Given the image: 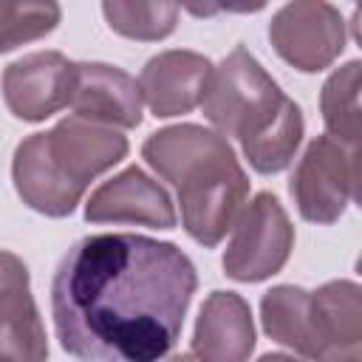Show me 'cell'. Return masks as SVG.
<instances>
[{"label": "cell", "mask_w": 362, "mask_h": 362, "mask_svg": "<svg viewBox=\"0 0 362 362\" xmlns=\"http://www.w3.org/2000/svg\"><path fill=\"white\" fill-rule=\"evenodd\" d=\"M195 286V266L175 243L133 232L88 235L54 272L57 339L79 359H161L181 334Z\"/></svg>", "instance_id": "6da1fadb"}, {"label": "cell", "mask_w": 362, "mask_h": 362, "mask_svg": "<svg viewBox=\"0 0 362 362\" xmlns=\"http://www.w3.org/2000/svg\"><path fill=\"white\" fill-rule=\"evenodd\" d=\"M141 156L175 187L187 235L206 249L218 246L249 195V178L226 136L201 124H173L153 133Z\"/></svg>", "instance_id": "7a4b0ae2"}, {"label": "cell", "mask_w": 362, "mask_h": 362, "mask_svg": "<svg viewBox=\"0 0 362 362\" xmlns=\"http://www.w3.org/2000/svg\"><path fill=\"white\" fill-rule=\"evenodd\" d=\"M201 107L221 136L240 141L257 173L269 175L291 164L303 139V113L243 45L212 68Z\"/></svg>", "instance_id": "3957f363"}, {"label": "cell", "mask_w": 362, "mask_h": 362, "mask_svg": "<svg viewBox=\"0 0 362 362\" xmlns=\"http://www.w3.org/2000/svg\"><path fill=\"white\" fill-rule=\"evenodd\" d=\"M127 156V139L107 124L68 116L45 133L23 139L14 150V189L31 209L65 218L88 184Z\"/></svg>", "instance_id": "277c9868"}, {"label": "cell", "mask_w": 362, "mask_h": 362, "mask_svg": "<svg viewBox=\"0 0 362 362\" xmlns=\"http://www.w3.org/2000/svg\"><path fill=\"white\" fill-rule=\"evenodd\" d=\"M266 334L311 359H356L362 342L359 286L334 280L317 291L274 286L260 300Z\"/></svg>", "instance_id": "5b68a950"}, {"label": "cell", "mask_w": 362, "mask_h": 362, "mask_svg": "<svg viewBox=\"0 0 362 362\" xmlns=\"http://www.w3.org/2000/svg\"><path fill=\"white\" fill-rule=\"evenodd\" d=\"M359 153L354 144H345L339 139L317 136L294 175H291V198L297 204V212L311 223H334L342 218L345 206L356 198V178H359Z\"/></svg>", "instance_id": "8992f818"}, {"label": "cell", "mask_w": 362, "mask_h": 362, "mask_svg": "<svg viewBox=\"0 0 362 362\" xmlns=\"http://www.w3.org/2000/svg\"><path fill=\"white\" fill-rule=\"evenodd\" d=\"M229 229L232 240L223 252L226 277L257 283L286 266L294 246V226L272 192H257Z\"/></svg>", "instance_id": "52a82bcc"}, {"label": "cell", "mask_w": 362, "mask_h": 362, "mask_svg": "<svg viewBox=\"0 0 362 362\" xmlns=\"http://www.w3.org/2000/svg\"><path fill=\"white\" fill-rule=\"evenodd\" d=\"M274 51L297 71L328 68L345 48V20L328 0H291L269 23Z\"/></svg>", "instance_id": "ba28073f"}, {"label": "cell", "mask_w": 362, "mask_h": 362, "mask_svg": "<svg viewBox=\"0 0 362 362\" xmlns=\"http://www.w3.org/2000/svg\"><path fill=\"white\" fill-rule=\"evenodd\" d=\"M74 62L59 51H37L3 71V99L23 122H42L68 107Z\"/></svg>", "instance_id": "9c48e42d"}, {"label": "cell", "mask_w": 362, "mask_h": 362, "mask_svg": "<svg viewBox=\"0 0 362 362\" xmlns=\"http://www.w3.org/2000/svg\"><path fill=\"white\" fill-rule=\"evenodd\" d=\"M74 116L130 130L141 122V88L122 68L105 62H74Z\"/></svg>", "instance_id": "30bf717a"}, {"label": "cell", "mask_w": 362, "mask_h": 362, "mask_svg": "<svg viewBox=\"0 0 362 362\" xmlns=\"http://www.w3.org/2000/svg\"><path fill=\"white\" fill-rule=\"evenodd\" d=\"M85 218L90 223H144L153 229L175 226L170 195L139 167H127L105 181L88 198Z\"/></svg>", "instance_id": "8fae6325"}, {"label": "cell", "mask_w": 362, "mask_h": 362, "mask_svg": "<svg viewBox=\"0 0 362 362\" xmlns=\"http://www.w3.org/2000/svg\"><path fill=\"white\" fill-rule=\"evenodd\" d=\"M209 74L212 62L206 57L195 51H164L153 57L139 76L141 99L156 119L189 113L201 105Z\"/></svg>", "instance_id": "7c38bea8"}, {"label": "cell", "mask_w": 362, "mask_h": 362, "mask_svg": "<svg viewBox=\"0 0 362 362\" xmlns=\"http://www.w3.org/2000/svg\"><path fill=\"white\" fill-rule=\"evenodd\" d=\"M45 356L48 342L28 291V269L17 255L0 252V359Z\"/></svg>", "instance_id": "4fadbf2b"}, {"label": "cell", "mask_w": 362, "mask_h": 362, "mask_svg": "<svg viewBox=\"0 0 362 362\" xmlns=\"http://www.w3.org/2000/svg\"><path fill=\"white\" fill-rule=\"evenodd\" d=\"M255 348V325L246 300L235 291H212L201 305L192 356L198 359H246Z\"/></svg>", "instance_id": "5bb4252c"}, {"label": "cell", "mask_w": 362, "mask_h": 362, "mask_svg": "<svg viewBox=\"0 0 362 362\" xmlns=\"http://www.w3.org/2000/svg\"><path fill=\"white\" fill-rule=\"evenodd\" d=\"M107 25L141 42H158L175 31L178 0H102Z\"/></svg>", "instance_id": "9a60e30c"}, {"label": "cell", "mask_w": 362, "mask_h": 362, "mask_svg": "<svg viewBox=\"0 0 362 362\" xmlns=\"http://www.w3.org/2000/svg\"><path fill=\"white\" fill-rule=\"evenodd\" d=\"M328 133L345 144H359V62L351 59L328 76L320 96Z\"/></svg>", "instance_id": "2e32d148"}, {"label": "cell", "mask_w": 362, "mask_h": 362, "mask_svg": "<svg viewBox=\"0 0 362 362\" xmlns=\"http://www.w3.org/2000/svg\"><path fill=\"white\" fill-rule=\"evenodd\" d=\"M57 0H0V54L42 40L59 25Z\"/></svg>", "instance_id": "e0dca14e"}, {"label": "cell", "mask_w": 362, "mask_h": 362, "mask_svg": "<svg viewBox=\"0 0 362 362\" xmlns=\"http://www.w3.org/2000/svg\"><path fill=\"white\" fill-rule=\"evenodd\" d=\"M192 17H218V14H252L260 11L269 0H178Z\"/></svg>", "instance_id": "ac0fdd59"}]
</instances>
